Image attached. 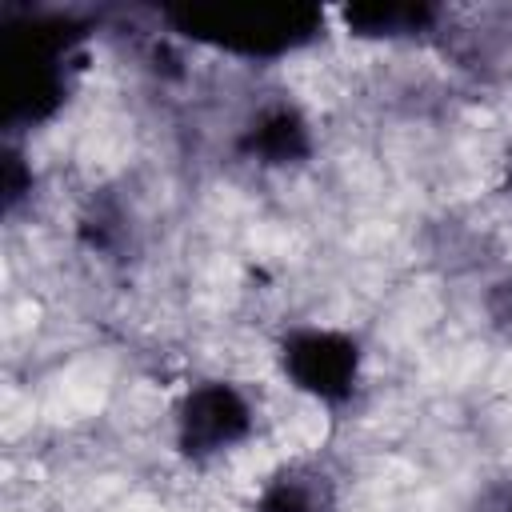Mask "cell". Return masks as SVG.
I'll return each instance as SVG.
<instances>
[{
    "label": "cell",
    "mask_w": 512,
    "mask_h": 512,
    "mask_svg": "<svg viewBox=\"0 0 512 512\" xmlns=\"http://www.w3.org/2000/svg\"><path fill=\"white\" fill-rule=\"evenodd\" d=\"M348 28L356 36H416L436 24L432 4H412V0H384V4H356L344 12Z\"/></svg>",
    "instance_id": "8992f818"
},
{
    "label": "cell",
    "mask_w": 512,
    "mask_h": 512,
    "mask_svg": "<svg viewBox=\"0 0 512 512\" xmlns=\"http://www.w3.org/2000/svg\"><path fill=\"white\" fill-rule=\"evenodd\" d=\"M256 428L252 400L232 380H200L176 404V448L188 460H212L244 444Z\"/></svg>",
    "instance_id": "3957f363"
},
{
    "label": "cell",
    "mask_w": 512,
    "mask_h": 512,
    "mask_svg": "<svg viewBox=\"0 0 512 512\" xmlns=\"http://www.w3.org/2000/svg\"><path fill=\"white\" fill-rule=\"evenodd\" d=\"M80 240H84L92 252L112 256V252L128 240V228H124V212H120V204H116V200H108V196L92 200V204H88V212L80 216Z\"/></svg>",
    "instance_id": "52a82bcc"
},
{
    "label": "cell",
    "mask_w": 512,
    "mask_h": 512,
    "mask_svg": "<svg viewBox=\"0 0 512 512\" xmlns=\"http://www.w3.org/2000/svg\"><path fill=\"white\" fill-rule=\"evenodd\" d=\"M0 196H4V212H12L16 208V200L32 188V172L24 168V160L16 156V152H4V160H0Z\"/></svg>",
    "instance_id": "ba28073f"
},
{
    "label": "cell",
    "mask_w": 512,
    "mask_h": 512,
    "mask_svg": "<svg viewBox=\"0 0 512 512\" xmlns=\"http://www.w3.org/2000/svg\"><path fill=\"white\" fill-rule=\"evenodd\" d=\"M168 20L176 24V32L240 52V56H284L304 48L316 32H320V12L312 8H288V4H228V0H212V4H184L172 8Z\"/></svg>",
    "instance_id": "6da1fadb"
},
{
    "label": "cell",
    "mask_w": 512,
    "mask_h": 512,
    "mask_svg": "<svg viewBox=\"0 0 512 512\" xmlns=\"http://www.w3.org/2000/svg\"><path fill=\"white\" fill-rule=\"evenodd\" d=\"M360 340L340 332V328H292L280 340V368L316 404L340 408L356 396L360 384Z\"/></svg>",
    "instance_id": "7a4b0ae2"
},
{
    "label": "cell",
    "mask_w": 512,
    "mask_h": 512,
    "mask_svg": "<svg viewBox=\"0 0 512 512\" xmlns=\"http://www.w3.org/2000/svg\"><path fill=\"white\" fill-rule=\"evenodd\" d=\"M312 128L296 104H264L236 136V152L264 168H292L312 156Z\"/></svg>",
    "instance_id": "277c9868"
},
{
    "label": "cell",
    "mask_w": 512,
    "mask_h": 512,
    "mask_svg": "<svg viewBox=\"0 0 512 512\" xmlns=\"http://www.w3.org/2000/svg\"><path fill=\"white\" fill-rule=\"evenodd\" d=\"M504 184H508V196H512V148H508V168H504Z\"/></svg>",
    "instance_id": "30bf717a"
},
{
    "label": "cell",
    "mask_w": 512,
    "mask_h": 512,
    "mask_svg": "<svg viewBox=\"0 0 512 512\" xmlns=\"http://www.w3.org/2000/svg\"><path fill=\"white\" fill-rule=\"evenodd\" d=\"M468 512H512V476L488 480V484L472 496Z\"/></svg>",
    "instance_id": "9c48e42d"
},
{
    "label": "cell",
    "mask_w": 512,
    "mask_h": 512,
    "mask_svg": "<svg viewBox=\"0 0 512 512\" xmlns=\"http://www.w3.org/2000/svg\"><path fill=\"white\" fill-rule=\"evenodd\" d=\"M256 512H336V480L312 460H292L264 480Z\"/></svg>",
    "instance_id": "5b68a950"
}]
</instances>
